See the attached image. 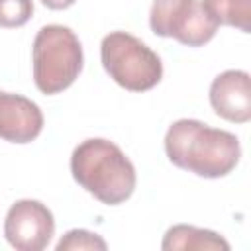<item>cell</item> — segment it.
<instances>
[{
	"mask_svg": "<svg viewBox=\"0 0 251 251\" xmlns=\"http://www.w3.org/2000/svg\"><path fill=\"white\" fill-rule=\"evenodd\" d=\"M76 0H41L43 6H47L49 10H67L75 4Z\"/></svg>",
	"mask_w": 251,
	"mask_h": 251,
	"instance_id": "13",
	"label": "cell"
},
{
	"mask_svg": "<svg viewBox=\"0 0 251 251\" xmlns=\"http://www.w3.org/2000/svg\"><path fill=\"white\" fill-rule=\"evenodd\" d=\"M149 25L155 35L173 37L186 47L206 45L220 27L202 0H153Z\"/></svg>",
	"mask_w": 251,
	"mask_h": 251,
	"instance_id": "5",
	"label": "cell"
},
{
	"mask_svg": "<svg viewBox=\"0 0 251 251\" xmlns=\"http://www.w3.org/2000/svg\"><path fill=\"white\" fill-rule=\"evenodd\" d=\"M100 59L110 78L126 90L145 92L161 82V57L127 31H110L100 43Z\"/></svg>",
	"mask_w": 251,
	"mask_h": 251,
	"instance_id": "4",
	"label": "cell"
},
{
	"mask_svg": "<svg viewBox=\"0 0 251 251\" xmlns=\"http://www.w3.org/2000/svg\"><path fill=\"white\" fill-rule=\"evenodd\" d=\"M218 25L237 27L243 33L251 31V0H202Z\"/></svg>",
	"mask_w": 251,
	"mask_h": 251,
	"instance_id": "10",
	"label": "cell"
},
{
	"mask_svg": "<svg viewBox=\"0 0 251 251\" xmlns=\"http://www.w3.org/2000/svg\"><path fill=\"white\" fill-rule=\"evenodd\" d=\"M161 249L165 251H176V249H196V251H229V243L216 231L188 226V224H176L167 229L161 241Z\"/></svg>",
	"mask_w": 251,
	"mask_h": 251,
	"instance_id": "9",
	"label": "cell"
},
{
	"mask_svg": "<svg viewBox=\"0 0 251 251\" xmlns=\"http://www.w3.org/2000/svg\"><path fill=\"white\" fill-rule=\"evenodd\" d=\"M82 63V45L71 27L49 24L35 33L31 47V65L33 82L39 92L59 94L67 90L78 78Z\"/></svg>",
	"mask_w": 251,
	"mask_h": 251,
	"instance_id": "3",
	"label": "cell"
},
{
	"mask_svg": "<svg viewBox=\"0 0 251 251\" xmlns=\"http://www.w3.org/2000/svg\"><path fill=\"white\" fill-rule=\"evenodd\" d=\"M212 110L233 124H247L251 120V82L249 73L229 69L220 73L210 84Z\"/></svg>",
	"mask_w": 251,
	"mask_h": 251,
	"instance_id": "7",
	"label": "cell"
},
{
	"mask_svg": "<svg viewBox=\"0 0 251 251\" xmlns=\"http://www.w3.org/2000/svg\"><path fill=\"white\" fill-rule=\"evenodd\" d=\"M165 153L173 165L204 178L229 175L241 157L237 135L192 118L173 122L165 133Z\"/></svg>",
	"mask_w": 251,
	"mask_h": 251,
	"instance_id": "1",
	"label": "cell"
},
{
	"mask_svg": "<svg viewBox=\"0 0 251 251\" xmlns=\"http://www.w3.org/2000/svg\"><path fill=\"white\" fill-rule=\"evenodd\" d=\"M57 251H80V249H92V251H106L108 243L98 235L88 229H71L67 231L55 245Z\"/></svg>",
	"mask_w": 251,
	"mask_h": 251,
	"instance_id": "11",
	"label": "cell"
},
{
	"mask_svg": "<svg viewBox=\"0 0 251 251\" xmlns=\"http://www.w3.org/2000/svg\"><path fill=\"white\" fill-rule=\"evenodd\" d=\"M55 233V218L51 210L31 198L16 200L4 220L6 241L18 251H41Z\"/></svg>",
	"mask_w": 251,
	"mask_h": 251,
	"instance_id": "6",
	"label": "cell"
},
{
	"mask_svg": "<svg viewBox=\"0 0 251 251\" xmlns=\"http://www.w3.org/2000/svg\"><path fill=\"white\" fill-rule=\"evenodd\" d=\"M71 173L88 194L106 206L126 202L137 184L133 163L114 141L102 137L84 139L75 147Z\"/></svg>",
	"mask_w": 251,
	"mask_h": 251,
	"instance_id": "2",
	"label": "cell"
},
{
	"mask_svg": "<svg viewBox=\"0 0 251 251\" xmlns=\"http://www.w3.org/2000/svg\"><path fill=\"white\" fill-rule=\"evenodd\" d=\"M33 14L31 0H0V27H22Z\"/></svg>",
	"mask_w": 251,
	"mask_h": 251,
	"instance_id": "12",
	"label": "cell"
},
{
	"mask_svg": "<svg viewBox=\"0 0 251 251\" xmlns=\"http://www.w3.org/2000/svg\"><path fill=\"white\" fill-rule=\"evenodd\" d=\"M41 108L22 96L0 90V139L10 143H31L43 129Z\"/></svg>",
	"mask_w": 251,
	"mask_h": 251,
	"instance_id": "8",
	"label": "cell"
}]
</instances>
